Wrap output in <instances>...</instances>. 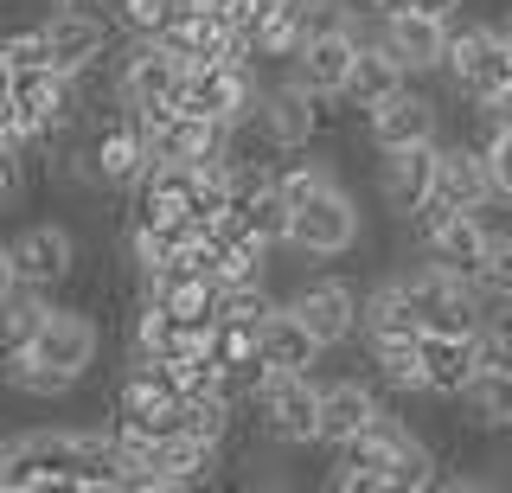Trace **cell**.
Instances as JSON below:
<instances>
[{"instance_id": "6da1fadb", "label": "cell", "mask_w": 512, "mask_h": 493, "mask_svg": "<svg viewBox=\"0 0 512 493\" xmlns=\"http://www.w3.org/2000/svg\"><path fill=\"white\" fill-rule=\"evenodd\" d=\"M359 244H365V212H359V199L346 193V180H333V186H320L308 205H295L282 250H295V257H308V263H333V257H352Z\"/></svg>"}, {"instance_id": "7a4b0ae2", "label": "cell", "mask_w": 512, "mask_h": 493, "mask_svg": "<svg viewBox=\"0 0 512 493\" xmlns=\"http://www.w3.org/2000/svg\"><path fill=\"white\" fill-rule=\"evenodd\" d=\"M250 423L276 449H314L320 436V378L314 372H269V385L256 391Z\"/></svg>"}, {"instance_id": "3957f363", "label": "cell", "mask_w": 512, "mask_h": 493, "mask_svg": "<svg viewBox=\"0 0 512 493\" xmlns=\"http://www.w3.org/2000/svg\"><path fill=\"white\" fill-rule=\"evenodd\" d=\"M397 276H404L416 314H423V333H480V327H487V295H480L468 276L442 269L436 257L397 269Z\"/></svg>"}, {"instance_id": "277c9868", "label": "cell", "mask_w": 512, "mask_h": 493, "mask_svg": "<svg viewBox=\"0 0 512 493\" xmlns=\"http://www.w3.org/2000/svg\"><path fill=\"white\" fill-rule=\"evenodd\" d=\"M442 77H448V90H455L461 103H480V97H493V90H506L512 84V45L500 33V20H474V26L455 20Z\"/></svg>"}, {"instance_id": "5b68a950", "label": "cell", "mask_w": 512, "mask_h": 493, "mask_svg": "<svg viewBox=\"0 0 512 493\" xmlns=\"http://www.w3.org/2000/svg\"><path fill=\"white\" fill-rule=\"evenodd\" d=\"M282 301L314 327V340L327 346V353L333 346H352L365 333V289H352L346 276H301Z\"/></svg>"}, {"instance_id": "8992f818", "label": "cell", "mask_w": 512, "mask_h": 493, "mask_svg": "<svg viewBox=\"0 0 512 493\" xmlns=\"http://www.w3.org/2000/svg\"><path fill=\"white\" fill-rule=\"evenodd\" d=\"M13 244V269H20V289H39V295H58L64 282L77 276V231L58 225V218H32L20 237H7Z\"/></svg>"}, {"instance_id": "52a82bcc", "label": "cell", "mask_w": 512, "mask_h": 493, "mask_svg": "<svg viewBox=\"0 0 512 493\" xmlns=\"http://www.w3.org/2000/svg\"><path fill=\"white\" fill-rule=\"evenodd\" d=\"M359 45H365V33L352 20H340V13H333V20H314V33L301 39V52L288 58V77H301V84L320 90V97H340Z\"/></svg>"}, {"instance_id": "ba28073f", "label": "cell", "mask_w": 512, "mask_h": 493, "mask_svg": "<svg viewBox=\"0 0 512 493\" xmlns=\"http://www.w3.org/2000/svg\"><path fill=\"white\" fill-rule=\"evenodd\" d=\"M109 71H116V97L128 109H148V103H173V90H180L186 65L167 52L160 39H128L116 58H109Z\"/></svg>"}, {"instance_id": "9c48e42d", "label": "cell", "mask_w": 512, "mask_h": 493, "mask_svg": "<svg viewBox=\"0 0 512 493\" xmlns=\"http://www.w3.org/2000/svg\"><path fill=\"white\" fill-rule=\"evenodd\" d=\"M436 167H442V135L436 141H410V148H384L378 154V199L384 212L404 225V218L436 193Z\"/></svg>"}, {"instance_id": "30bf717a", "label": "cell", "mask_w": 512, "mask_h": 493, "mask_svg": "<svg viewBox=\"0 0 512 493\" xmlns=\"http://www.w3.org/2000/svg\"><path fill=\"white\" fill-rule=\"evenodd\" d=\"M32 353L52 359L58 372H71L77 385H84V378L96 372V353H103V327H96V314L77 308V301H52V314H45Z\"/></svg>"}, {"instance_id": "8fae6325", "label": "cell", "mask_w": 512, "mask_h": 493, "mask_svg": "<svg viewBox=\"0 0 512 493\" xmlns=\"http://www.w3.org/2000/svg\"><path fill=\"white\" fill-rule=\"evenodd\" d=\"M39 26H45V39H52V65L71 71V77L96 71L109 58V45H116V26L90 7H58L52 0V13H39Z\"/></svg>"}, {"instance_id": "7c38bea8", "label": "cell", "mask_w": 512, "mask_h": 493, "mask_svg": "<svg viewBox=\"0 0 512 493\" xmlns=\"http://www.w3.org/2000/svg\"><path fill=\"white\" fill-rule=\"evenodd\" d=\"M436 135H442V103L429 97L416 77L404 90H391V97L365 116V141H372L378 154L384 148H410V141H436Z\"/></svg>"}, {"instance_id": "4fadbf2b", "label": "cell", "mask_w": 512, "mask_h": 493, "mask_svg": "<svg viewBox=\"0 0 512 493\" xmlns=\"http://www.w3.org/2000/svg\"><path fill=\"white\" fill-rule=\"evenodd\" d=\"M378 39L404 58L410 77H436L448 65V39H455V20H436V13H416V7H391L378 20Z\"/></svg>"}, {"instance_id": "5bb4252c", "label": "cell", "mask_w": 512, "mask_h": 493, "mask_svg": "<svg viewBox=\"0 0 512 493\" xmlns=\"http://www.w3.org/2000/svg\"><path fill=\"white\" fill-rule=\"evenodd\" d=\"M384 404H391V397L378 391V378H333V385H320V436H314V449H346Z\"/></svg>"}, {"instance_id": "9a60e30c", "label": "cell", "mask_w": 512, "mask_h": 493, "mask_svg": "<svg viewBox=\"0 0 512 493\" xmlns=\"http://www.w3.org/2000/svg\"><path fill=\"white\" fill-rule=\"evenodd\" d=\"M224 468V449L218 442H199L186 429L154 442V468H148V493H186V487H205L212 474Z\"/></svg>"}, {"instance_id": "2e32d148", "label": "cell", "mask_w": 512, "mask_h": 493, "mask_svg": "<svg viewBox=\"0 0 512 493\" xmlns=\"http://www.w3.org/2000/svg\"><path fill=\"white\" fill-rule=\"evenodd\" d=\"M480 372V333H423V385L436 404H461Z\"/></svg>"}, {"instance_id": "e0dca14e", "label": "cell", "mask_w": 512, "mask_h": 493, "mask_svg": "<svg viewBox=\"0 0 512 493\" xmlns=\"http://www.w3.org/2000/svg\"><path fill=\"white\" fill-rule=\"evenodd\" d=\"M436 193L455 199L461 212H493L500 193H493V173L480 141H442V167H436Z\"/></svg>"}, {"instance_id": "ac0fdd59", "label": "cell", "mask_w": 512, "mask_h": 493, "mask_svg": "<svg viewBox=\"0 0 512 493\" xmlns=\"http://www.w3.org/2000/svg\"><path fill=\"white\" fill-rule=\"evenodd\" d=\"M410 84V71H404V58L391 52V45H384L378 33L359 45V58H352V77H346V109H359V116H372V109L391 97V90H404Z\"/></svg>"}, {"instance_id": "d6986e66", "label": "cell", "mask_w": 512, "mask_h": 493, "mask_svg": "<svg viewBox=\"0 0 512 493\" xmlns=\"http://www.w3.org/2000/svg\"><path fill=\"white\" fill-rule=\"evenodd\" d=\"M256 346H263V359L276 365V372H314L320 353H327V346L314 340V327L301 321L288 301H276V308H269V321H263V333H256Z\"/></svg>"}, {"instance_id": "ffe728a7", "label": "cell", "mask_w": 512, "mask_h": 493, "mask_svg": "<svg viewBox=\"0 0 512 493\" xmlns=\"http://www.w3.org/2000/svg\"><path fill=\"white\" fill-rule=\"evenodd\" d=\"M487 244H493L487 212H455V218H448V225L423 244V257H436L442 269H455V276L474 282V269H480V257H487Z\"/></svg>"}, {"instance_id": "44dd1931", "label": "cell", "mask_w": 512, "mask_h": 493, "mask_svg": "<svg viewBox=\"0 0 512 493\" xmlns=\"http://www.w3.org/2000/svg\"><path fill=\"white\" fill-rule=\"evenodd\" d=\"M423 333V314L404 289V276H384L365 289V333L359 340H416Z\"/></svg>"}, {"instance_id": "7402d4cb", "label": "cell", "mask_w": 512, "mask_h": 493, "mask_svg": "<svg viewBox=\"0 0 512 493\" xmlns=\"http://www.w3.org/2000/svg\"><path fill=\"white\" fill-rule=\"evenodd\" d=\"M461 423H468L474 436H506V429H512V372L480 365L474 385L461 391Z\"/></svg>"}, {"instance_id": "603a6c76", "label": "cell", "mask_w": 512, "mask_h": 493, "mask_svg": "<svg viewBox=\"0 0 512 493\" xmlns=\"http://www.w3.org/2000/svg\"><path fill=\"white\" fill-rule=\"evenodd\" d=\"M365 359H372V378L384 397H429L423 385V333L416 340H365Z\"/></svg>"}, {"instance_id": "cb8c5ba5", "label": "cell", "mask_w": 512, "mask_h": 493, "mask_svg": "<svg viewBox=\"0 0 512 493\" xmlns=\"http://www.w3.org/2000/svg\"><path fill=\"white\" fill-rule=\"evenodd\" d=\"M0 385L13 397H32V404H58V397L77 391V378L58 372L52 359H39L32 346H20V353H0Z\"/></svg>"}, {"instance_id": "d4e9b609", "label": "cell", "mask_w": 512, "mask_h": 493, "mask_svg": "<svg viewBox=\"0 0 512 493\" xmlns=\"http://www.w3.org/2000/svg\"><path fill=\"white\" fill-rule=\"evenodd\" d=\"M45 314H52V295H39V289H13L7 301H0V353H20V346L39 340Z\"/></svg>"}, {"instance_id": "484cf974", "label": "cell", "mask_w": 512, "mask_h": 493, "mask_svg": "<svg viewBox=\"0 0 512 493\" xmlns=\"http://www.w3.org/2000/svg\"><path fill=\"white\" fill-rule=\"evenodd\" d=\"M429 487H442V449L410 429V442L391 455V493H429Z\"/></svg>"}, {"instance_id": "4316f807", "label": "cell", "mask_w": 512, "mask_h": 493, "mask_svg": "<svg viewBox=\"0 0 512 493\" xmlns=\"http://www.w3.org/2000/svg\"><path fill=\"white\" fill-rule=\"evenodd\" d=\"M237 212H244V225L256 237H269V244H288V218H295V205L282 199V186H263V193H250V199H237Z\"/></svg>"}, {"instance_id": "83f0119b", "label": "cell", "mask_w": 512, "mask_h": 493, "mask_svg": "<svg viewBox=\"0 0 512 493\" xmlns=\"http://www.w3.org/2000/svg\"><path fill=\"white\" fill-rule=\"evenodd\" d=\"M474 289L493 301V308H512V231H493L487 257L474 269Z\"/></svg>"}, {"instance_id": "f1b7e54d", "label": "cell", "mask_w": 512, "mask_h": 493, "mask_svg": "<svg viewBox=\"0 0 512 493\" xmlns=\"http://www.w3.org/2000/svg\"><path fill=\"white\" fill-rule=\"evenodd\" d=\"M180 13V0H116V26L128 39H160Z\"/></svg>"}, {"instance_id": "f546056e", "label": "cell", "mask_w": 512, "mask_h": 493, "mask_svg": "<svg viewBox=\"0 0 512 493\" xmlns=\"http://www.w3.org/2000/svg\"><path fill=\"white\" fill-rule=\"evenodd\" d=\"M0 58H7L13 71H26V65H52V39H45V26L32 20V26H7L0 33Z\"/></svg>"}, {"instance_id": "4dcf8cb0", "label": "cell", "mask_w": 512, "mask_h": 493, "mask_svg": "<svg viewBox=\"0 0 512 493\" xmlns=\"http://www.w3.org/2000/svg\"><path fill=\"white\" fill-rule=\"evenodd\" d=\"M340 173H333L327 161H288V167H276V186H282V199L288 205H308L320 186H333Z\"/></svg>"}, {"instance_id": "1f68e13d", "label": "cell", "mask_w": 512, "mask_h": 493, "mask_svg": "<svg viewBox=\"0 0 512 493\" xmlns=\"http://www.w3.org/2000/svg\"><path fill=\"white\" fill-rule=\"evenodd\" d=\"M480 154H487V173H493V193H500V205H512V129H487Z\"/></svg>"}, {"instance_id": "d6a6232c", "label": "cell", "mask_w": 512, "mask_h": 493, "mask_svg": "<svg viewBox=\"0 0 512 493\" xmlns=\"http://www.w3.org/2000/svg\"><path fill=\"white\" fill-rule=\"evenodd\" d=\"M26 186H32V154L0 148V212H13L26 199Z\"/></svg>"}, {"instance_id": "836d02e7", "label": "cell", "mask_w": 512, "mask_h": 493, "mask_svg": "<svg viewBox=\"0 0 512 493\" xmlns=\"http://www.w3.org/2000/svg\"><path fill=\"white\" fill-rule=\"evenodd\" d=\"M480 365L512 372V308L506 314H487V327H480Z\"/></svg>"}, {"instance_id": "e575fe53", "label": "cell", "mask_w": 512, "mask_h": 493, "mask_svg": "<svg viewBox=\"0 0 512 493\" xmlns=\"http://www.w3.org/2000/svg\"><path fill=\"white\" fill-rule=\"evenodd\" d=\"M474 116L487 122V129H512V84H506V90H493V97H480V103H474Z\"/></svg>"}, {"instance_id": "d590c367", "label": "cell", "mask_w": 512, "mask_h": 493, "mask_svg": "<svg viewBox=\"0 0 512 493\" xmlns=\"http://www.w3.org/2000/svg\"><path fill=\"white\" fill-rule=\"evenodd\" d=\"M13 289H20V269H13V244L0 237V301H7Z\"/></svg>"}, {"instance_id": "8d00e7d4", "label": "cell", "mask_w": 512, "mask_h": 493, "mask_svg": "<svg viewBox=\"0 0 512 493\" xmlns=\"http://www.w3.org/2000/svg\"><path fill=\"white\" fill-rule=\"evenodd\" d=\"M404 7H416V13H436V20H461V7H468V0H404Z\"/></svg>"}, {"instance_id": "74e56055", "label": "cell", "mask_w": 512, "mask_h": 493, "mask_svg": "<svg viewBox=\"0 0 512 493\" xmlns=\"http://www.w3.org/2000/svg\"><path fill=\"white\" fill-rule=\"evenodd\" d=\"M58 7H90V13H103V7H116V0H58Z\"/></svg>"}, {"instance_id": "f35d334b", "label": "cell", "mask_w": 512, "mask_h": 493, "mask_svg": "<svg viewBox=\"0 0 512 493\" xmlns=\"http://www.w3.org/2000/svg\"><path fill=\"white\" fill-rule=\"evenodd\" d=\"M500 33H506V45H512V7H506V13H500Z\"/></svg>"}, {"instance_id": "ab89813d", "label": "cell", "mask_w": 512, "mask_h": 493, "mask_svg": "<svg viewBox=\"0 0 512 493\" xmlns=\"http://www.w3.org/2000/svg\"><path fill=\"white\" fill-rule=\"evenodd\" d=\"M0 33H7V26H0Z\"/></svg>"}]
</instances>
